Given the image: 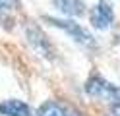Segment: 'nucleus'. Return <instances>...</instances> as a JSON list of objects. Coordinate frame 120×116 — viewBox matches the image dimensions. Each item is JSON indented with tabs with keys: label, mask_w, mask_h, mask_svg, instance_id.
Returning a JSON list of instances; mask_svg holds the SVG:
<instances>
[{
	"label": "nucleus",
	"mask_w": 120,
	"mask_h": 116,
	"mask_svg": "<svg viewBox=\"0 0 120 116\" xmlns=\"http://www.w3.org/2000/svg\"><path fill=\"white\" fill-rule=\"evenodd\" d=\"M25 35H27V41H29V45L33 46L35 52H39L41 56H45V58H52L54 50H52V46L49 43L47 35H45L37 25H27Z\"/></svg>",
	"instance_id": "4"
},
{
	"label": "nucleus",
	"mask_w": 120,
	"mask_h": 116,
	"mask_svg": "<svg viewBox=\"0 0 120 116\" xmlns=\"http://www.w3.org/2000/svg\"><path fill=\"white\" fill-rule=\"evenodd\" d=\"M52 6L60 14L70 15V18H79L85 14V2L83 0H52Z\"/></svg>",
	"instance_id": "6"
},
{
	"label": "nucleus",
	"mask_w": 120,
	"mask_h": 116,
	"mask_svg": "<svg viewBox=\"0 0 120 116\" xmlns=\"http://www.w3.org/2000/svg\"><path fill=\"white\" fill-rule=\"evenodd\" d=\"M0 114L2 116H35L33 108L25 101L19 99H8L0 103Z\"/></svg>",
	"instance_id": "5"
},
{
	"label": "nucleus",
	"mask_w": 120,
	"mask_h": 116,
	"mask_svg": "<svg viewBox=\"0 0 120 116\" xmlns=\"http://www.w3.org/2000/svg\"><path fill=\"white\" fill-rule=\"evenodd\" d=\"M0 18H2V15H0Z\"/></svg>",
	"instance_id": "10"
},
{
	"label": "nucleus",
	"mask_w": 120,
	"mask_h": 116,
	"mask_svg": "<svg viewBox=\"0 0 120 116\" xmlns=\"http://www.w3.org/2000/svg\"><path fill=\"white\" fill-rule=\"evenodd\" d=\"M112 116H120V105L118 106H112Z\"/></svg>",
	"instance_id": "9"
},
{
	"label": "nucleus",
	"mask_w": 120,
	"mask_h": 116,
	"mask_svg": "<svg viewBox=\"0 0 120 116\" xmlns=\"http://www.w3.org/2000/svg\"><path fill=\"white\" fill-rule=\"evenodd\" d=\"M45 21L49 23V25L56 27V29H62L64 33H68L76 43L79 45H85V46H93L95 41H93V35L89 33L85 27H81L79 23L72 21V19H62V18H50V15H45L43 18Z\"/></svg>",
	"instance_id": "2"
},
{
	"label": "nucleus",
	"mask_w": 120,
	"mask_h": 116,
	"mask_svg": "<svg viewBox=\"0 0 120 116\" xmlns=\"http://www.w3.org/2000/svg\"><path fill=\"white\" fill-rule=\"evenodd\" d=\"M16 8H18V0H0V15L16 10Z\"/></svg>",
	"instance_id": "8"
},
{
	"label": "nucleus",
	"mask_w": 120,
	"mask_h": 116,
	"mask_svg": "<svg viewBox=\"0 0 120 116\" xmlns=\"http://www.w3.org/2000/svg\"><path fill=\"white\" fill-rule=\"evenodd\" d=\"M89 19H91V25L95 29H109L112 25V21H114V8L109 0H99L93 10H91V15H89Z\"/></svg>",
	"instance_id": "3"
},
{
	"label": "nucleus",
	"mask_w": 120,
	"mask_h": 116,
	"mask_svg": "<svg viewBox=\"0 0 120 116\" xmlns=\"http://www.w3.org/2000/svg\"><path fill=\"white\" fill-rule=\"evenodd\" d=\"M35 116H76L74 112H70L66 106H62L56 101H47L39 106V110L35 112Z\"/></svg>",
	"instance_id": "7"
},
{
	"label": "nucleus",
	"mask_w": 120,
	"mask_h": 116,
	"mask_svg": "<svg viewBox=\"0 0 120 116\" xmlns=\"http://www.w3.org/2000/svg\"><path fill=\"white\" fill-rule=\"evenodd\" d=\"M85 93L91 99H99L103 103H109L110 106L120 105V85L110 83L109 79H105L101 74H93L85 81Z\"/></svg>",
	"instance_id": "1"
}]
</instances>
